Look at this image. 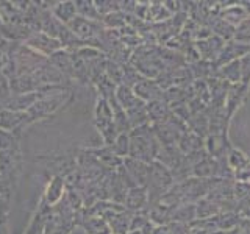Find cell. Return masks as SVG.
<instances>
[{"instance_id": "6da1fadb", "label": "cell", "mask_w": 250, "mask_h": 234, "mask_svg": "<svg viewBox=\"0 0 250 234\" xmlns=\"http://www.w3.org/2000/svg\"><path fill=\"white\" fill-rule=\"evenodd\" d=\"M25 45L28 49L35 50L36 53L42 55V57H50V55H53L55 52L62 49L61 44L58 42V39L45 35L39 30L33 31V33L30 35V38L25 41Z\"/></svg>"}, {"instance_id": "7a4b0ae2", "label": "cell", "mask_w": 250, "mask_h": 234, "mask_svg": "<svg viewBox=\"0 0 250 234\" xmlns=\"http://www.w3.org/2000/svg\"><path fill=\"white\" fill-rule=\"evenodd\" d=\"M28 123L31 122L27 113L11 111V109H2L0 111V128L13 133V135L21 131L23 127H27Z\"/></svg>"}, {"instance_id": "3957f363", "label": "cell", "mask_w": 250, "mask_h": 234, "mask_svg": "<svg viewBox=\"0 0 250 234\" xmlns=\"http://www.w3.org/2000/svg\"><path fill=\"white\" fill-rule=\"evenodd\" d=\"M70 28V31L80 39L82 42H88V41H92L94 38L97 35V27H96V22L94 20H88V19H83L80 16H77V18L69 23L67 25Z\"/></svg>"}, {"instance_id": "277c9868", "label": "cell", "mask_w": 250, "mask_h": 234, "mask_svg": "<svg viewBox=\"0 0 250 234\" xmlns=\"http://www.w3.org/2000/svg\"><path fill=\"white\" fill-rule=\"evenodd\" d=\"M133 91L138 96L139 100H143L144 103L146 101H155V100H160L158 94H160V88L158 84L155 81H152L150 78H141V80L133 86Z\"/></svg>"}, {"instance_id": "5b68a950", "label": "cell", "mask_w": 250, "mask_h": 234, "mask_svg": "<svg viewBox=\"0 0 250 234\" xmlns=\"http://www.w3.org/2000/svg\"><path fill=\"white\" fill-rule=\"evenodd\" d=\"M116 101L119 103V106L124 109V111H128V109L135 108L141 103H144L143 100H139L138 96L135 94V91H133L131 88H128V86H117L116 89Z\"/></svg>"}, {"instance_id": "8992f818", "label": "cell", "mask_w": 250, "mask_h": 234, "mask_svg": "<svg viewBox=\"0 0 250 234\" xmlns=\"http://www.w3.org/2000/svg\"><path fill=\"white\" fill-rule=\"evenodd\" d=\"M64 187H66L64 178L58 176V175L53 176L50 179V183L47 184V189L44 194V198L47 201V205L49 206L57 205V203L62 198V195H64Z\"/></svg>"}, {"instance_id": "52a82bcc", "label": "cell", "mask_w": 250, "mask_h": 234, "mask_svg": "<svg viewBox=\"0 0 250 234\" xmlns=\"http://www.w3.org/2000/svg\"><path fill=\"white\" fill-rule=\"evenodd\" d=\"M50 11L55 18L61 23H64V25H69V23L77 18L75 2H58V3H55V6L50 8Z\"/></svg>"}, {"instance_id": "ba28073f", "label": "cell", "mask_w": 250, "mask_h": 234, "mask_svg": "<svg viewBox=\"0 0 250 234\" xmlns=\"http://www.w3.org/2000/svg\"><path fill=\"white\" fill-rule=\"evenodd\" d=\"M147 200H148V194L146 192L144 187L143 186H136V187H130V189H128L124 205L127 208H130V209L139 211V209H143L146 206Z\"/></svg>"}, {"instance_id": "9c48e42d", "label": "cell", "mask_w": 250, "mask_h": 234, "mask_svg": "<svg viewBox=\"0 0 250 234\" xmlns=\"http://www.w3.org/2000/svg\"><path fill=\"white\" fill-rule=\"evenodd\" d=\"M75 8H77V16H80L83 19L97 20L100 18L94 2H86V0H83V2H75Z\"/></svg>"}, {"instance_id": "30bf717a", "label": "cell", "mask_w": 250, "mask_h": 234, "mask_svg": "<svg viewBox=\"0 0 250 234\" xmlns=\"http://www.w3.org/2000/svg\"><path fill=\"white\" fill-rule=\"evenodd\" d=\"M113 153L117 158H128L130 155V135H119L111 145Z\"/></svg>"}, {"instance_id": "8fae6325", "label": "cell", "mask_w": 250, "mask_h": 234, "mask_svg": "<svg viewBox=\"0 0 250 234\" xmlns=\"http://www.w3.org/2000/svg\"><path fill=\"white\" fill-rule=\"evenodd\" d=\"M230 166L233 167V169H242V167H244L246 166V164L249 162V159L246 158V156L244 155H242L241 152H236V150H234L231 155H230Z\"/></svg>"}, {"instance_id": "7c38bea8", "label": "cell", "mask_w": 250, "mask_h": 234, "mask_svg": "<svg viewBox=\"0 0 250 234\" xmlns=\"http://www.w3.org/2000/svg\"><path fill=\"white\" fill-rule=\"evenodd\" d=\"M0 234H10L8 233V203L0 206Z\"/></svg>"}]
</instances>
